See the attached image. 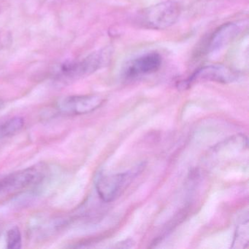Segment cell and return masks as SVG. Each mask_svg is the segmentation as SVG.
<instances>
[{"instance_id": "9c48e42d", "label": "cell", "mask_w": 249, "mask_h": 249, "mask_svg": "<svg viewBox=\"0 0 249 249\" xmlns=\"http://www.w3.org/2000/svg\"><path fill=\"white\" fill-rule=\"evenodd\" d=\"M24 126L23 118L14 117L0 125V139L8 138L19 132Z\"/></svg>"}, {"instance_id": "52a82bcc", "label": "cell", "mask_w": 249, "mask_h": 249, "mask_svg": "<svg viewBox=\"0 0 249 249\" xmlns=\"http://www.w3.org/2000/svg\"><path fill=\"white\" fill-rule=\"evenodd\" d=\"M40 178L41 173L36 167L11 173L3 177L4 190H15L26 187L38 181Z\"/></svg>"}, {"instance_id": "5b68a950", "label": "cell", "mask_w": 249, "mask_h": 249, "mask_svg": "<svg viewBox=\"0 0 249 249\" xmlns=\"http://www.w3.org/2000/svg\"><path fill=\"white\" fill-rule=\"evenodd\" d=\"M162 59L157 52L144 53L129 61L124 69V76L127 79L149 75L157 72L161 68Z\"/></svg>"}, {"instance_id": "7c38bea8", "label": "cell", "mask_w": 249, "mask_h": 249, "mask_svg": "<svg viewBox=\"0 0 249 249\" xmlns=\"http://www.w3.org/2000/svg\"><path fill=\"white\" fill-rule=\"evenodd\" d=\"M4 190L3 177H0V192Z\"/></svg>"}, {"instance_id": "30bf717a", "label": "cell", "mask_w": 249, "mask_h": 249, "mask_svg": "<svg viewBox=\"0 0 249 249\" xmlns=\"http://www.w3.org/2000/svg\"><path fill=\"white\" fill-rule=\"evenodd\" d=\"M249 243V223L248 220L246 222L242 223L237 227L233 241L232 248L241 249L247 246Z\"/></svg>"}, {"instance_id": "7a4b0ae2", "label": "cell", "mask_w": 249, "mask_h": 249, "mask_svg": "<svg viewBox=\"0 0 249 249\" xmlns=\"http://www.w3.org/2000/svg\"><path fill=\"white\" fill-rule=\"evenodd\" d=\"M180 14L178 3L165 1L142 10L137 17V24L148 30H165L176 24Z\"/></svg>"}, {"instance_id": "8992f818", "label": "cell", "mask_w": 249, "mask_h": 249, "mask_svg": "<svg viewBox=\"0 0 249 249\" xmlns=\"http://www.w3.org/2000/svg\"><path fill=\"white\" fill-rule=\"evenodd\" d=\"M238 78L237 72L224 65H208L199 68L186 81L182 83L183 87H189L194 83L199 81H213V82H234Z\"/></svg>"}, {"instance_id": "8fae6325", "label": "cell", "mask_w": 249, "mask_h": 249, "mask_svg": "<svg viewBox=\"0 0 249 249\" xmlns=\"http://www.w3.org/2000/svg\"><path fill=\"white\" fill-rule=\"evenodd\" d=\"M7 243L8 249H18L21 248V234L18 227H15L11 229L7 234Z\"/></svg>"}, {"instance_id": "6da1fadb", "label": "cell", "mask_w": 249, "mask_h": 249, "mask_svg": "<svg viewBox=\"0 0 249 249\" xmlns=\"http://www.w3.org/2000/svg\"><path fill=\"white\" fill-rule=\"evenodd\" d=\"M112 53L110 48H106L80 60L67 61L54 68L52 76L55 81L61 83L72 82L88 76L107 66L111 61Z\"/></svg>"}, {"instance_id": "277c9868", "label": "cell", "mask_w": 249, "mask_h": 249, "mask_svg": "<svg viewBox=\"0 0 249 249\" xmlns=\"http://www.w3.org/2000/svg\"><path fill=\"white\" fill-rule=\"evenodd\" d=\"M104 99L97 94L68 96L56 104L58 110L67 115H84L94 111L103 105Z\"/></svg>"}, {"instance_id": "3957f363", "label": "cell", "mask_w": 249, "mask_h": 249, "mask_svg": "<svg viewBox=\"0 0 249 249\" xmlns=\"http://www.w3.org/2000/svg\"><path fill=\"white\" fill-rule=\"evenodd\" d=\"M134 175L133 172L99 175L96 179V189L99 196L106 202L115 200L131 183Z\"/></svg>"}, {"instance_id": "ba28073f", "label": "cell", "mask_w": 249, "mask_h": 249, "mask_svg": "<svg viewBox=\"0 0 249 249\" xmlns=\"http://www.w3.org/2000/svg\"><path fill=\"white\" fill-rule=\"evenodd\" d=\"M240 32L238 24L229 23L220 27L214 32L210 39L207 49L208 52H214L222 49L231 43Z\"/></svg>"}]
</instances>
